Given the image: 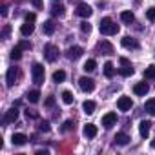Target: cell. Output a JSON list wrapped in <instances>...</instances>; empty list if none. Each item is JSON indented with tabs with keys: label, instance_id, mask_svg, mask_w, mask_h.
<instances>
[{
	"label": "cell",
	"instance_id": "cell-1",
	"mask_svg": "<svg viewBox=\"0 0 155 155\" xmlns=\"http://www.w3.org/2000/svg\"><path fill=\"white\" fill-rule=\"evenodd\" d=\"M99 29H101V33H102V35H117V33H119V26H117L111 18H108V17L101 20Z\"/></svg>",
	"mask_w": 155,
	"mask_h": 155
},
{
	"label": "cell",
	"instance_id": "cell-2",
	"mask_svg": "<svg viewBox=\"0 0 155 155\" xmlns=\"http://www.w3.org/2000/svg\"><path fill=\"white\" fill-rule=\"evenodd\" d=\"M31 77H33V82H35V84H42V82H44V77H46L44 66H42V64H33V68H31Z\"/></svg>",
	"mask_w": 155,
	"mask_h": 155
},
{
	"label": "cell",
	"instance_id": "cell-3",
	"mask_svg": "<svg viewBox=\"0 0 155 155\" xmlns=\"http://www.w3.org/2000/svg\"><path fill=\"white\" fill-rule=\"evenodd\" d=\"M44 57L48 62H55L58 58V48L55 44H46L44 46Z\"/></svg>",
	"mask_w": 155,
	"mask_h": 155
},
{
	"label": "cell",
	"instance_id": "cell-4",
	"mask_svg": "<svg viewBox=\"0 0 155 155\" xmlns=\"http://www.w3.org/2000/svg\"><path fill=\"white\" fill-rule=\"evenodd\" d=\"M79 86H81L82 91L90 93V91L95 90V81L93 79H88V77H82V79H79Z\"/></svg>",
	"mask_w": 155,
	"mask_h": 155
},
{
	"label": "cell",
	"instance_id": "cell-5",
	"mask_svg": "<svg viewBox=\"0 0 155 155\" xmlns=\"http://www.w3.org/2000/svg\"><path fill=\"white\" fill-rule=\"evenodd\" d=\"M17 77H18L17 68H9V69H8V73H6V84H8V88H13V86H15Z\"/></svg>",
	"mask_w": 155,
	"mask_h": 155
},
{
	"label": "cell",
	"instance_id": "cell-6",
	"mask_svg": "<svg viewBox=\"0 0 155 155\" xmlns=\"http://www.w3.org/2000/svg\"><path fill=\"white\" fill-rule=\"evenodd\" d=\"M17 119H18V110H17V106H13V108H9V110L6 111L4 122H6V124H11V122H15Z\"/></svg>",
	"mask_w": 155,
	"mask_h": 155
},
{
	"label": "cell",
	"instance_id": "cell-7",
	"mask_svg": "<svg viewBox=\"0 0 155 155\" xmlns=\"http://www.w3.org/2000/svg\"><path fill=\"white\" fill-rule=\"evenodd\" d=\"M131 106H133V102H131L130 97H120V99L117 101V108H119L120 111H128V110H131Z\"/></svg>",
	"mask_w": 155,
	"mask_h": 155
},
{
	"label": "cell",
	"instance_id": "cell-8",
	"mask_svg": "<svg viewBox=\"0 0 155 155\" xmlns=\"http://www.w3.org/2000/svg\"><path fill=\"white\" fill-rule=\"evenodd\" d=\"M79 17H82V18H90L91 17V13H93V9L88 6V4H81L79 8H77V11H75Z\"/></svg>",
	"mask_w": 155,
	"mask_h": 155
},
{
	"label": "cell",
	"instance_id": "cell-9",
	"mask_svg": "<svg viewBox=\"0 0 155 155\" xmlns=\"http://www.w3.org/2000/svg\"><path fill=\"white\" fill-rule=\"evenodd\" d=\"M97 49H99L102 55H111V53H113V46H111L108 40H101V42L97 44Z\"/></svg>",
	"mask_w": 155,
	"mask_h": 155
},
{
	"label": "cell",
	"instance_id": "cell-10",
	"mask_svg": "<svg viewBox=\"0 0 155 155\" xmlns=\"http://www.w3.org/2000/svg\"><path fill=\"white\" fill-rule=\"evenodd\" d=\"M115 122H117V113H113V111H110L102 117V126L104 128H111Z\"/></svg>",
	"mask_w": 155,
	"mask_h": 155
},
{
	"label": "cell",
	"instance_id": "cell-11",
	"mask_svg": "<svg viewBox=\"0 0 155 155\" xmlns=\"http://www.w3.org/2000/svg\"><path fill=\"white\" fill-rule=\"evenodd\" d=\"M82 48H79V46H73V48H69L68 49V58L69 60H77V58H81L82 57Z\"/></svg>",
	"mask_w": 155,
	"mask_h": 155
},
{
	"label": "cell",
	"instance_id": "cell-12",
	"mask_svg": "<svg viewBox=\"0 0 155 155\" xmlns=\"http://www.w3.org/2000/svg\"><path fill=\"white\" fill-rule=\"evenodd\" d=\"M150 128H151V122H150V120H142V122L139 124V133H140L142 139H148V135H150Z\"/></svg>",
	"mask_w": 155,
	"mask_h": 155
},
{
	"label": "cell",
	"instance_id": "cell-13",
	"mask_svg": "<svg viewBox=\"0 0 155 155\" xmlns=\"http://www.w3.org/2000/svg\"><path fill=\"white\" fill-rule=\"evenodd\" d=\"M120 42H122V46H124L126 49H139V42H137L135 38H131V37H124Z\"/></svg>",
	"mask_w": 155,
	"mask_h": 155
},
{
	"label": "cell",
	"instance_id": "cell-14",
	"mask_svg": "<svg viewBox=\"0 0 155 155\" xmlns=\"http://www.w3.org/2000/svg\"><path fill=\"white\" fill-rule=\"evenodd\" d=\"M11 142H13V146H24V144L28 142V137H26L24 133H13Z\"/></svg>",
	"mask_w": 155,
	"mask_h": 155
},
{
	"label": "cell",
	"instance_id": "cell-15",
	"mask_svg": "<svg viewBox=\"0 0 155 155\" xmlns=\"http://www.w3.org/2000/svg\"><path fill=\"white\" fill-rule=\"evenodd\" d=\"M95 135H97V126H95V124H86V126H84V137L93 139Z\"/></svg>",
	"mask_w": 155,
	"mask_h": 155
},
{
	"label": "cell",
	"instance_id": "cell-16",
	"mask_svg": "<svg viewBox=\"0 0 155 155\" xmlns=\"http://www.w3.org/2000/svg\"><path fill=\"white\" fill-rule=\"evenodd\" d=\"M148 84L146 82H139V84H135V88H133V91H135V95H146L148 93Z\"/></svg>",
	"mask_w": 155,
	"mask_h": 155
},
{
	"label": "cell",
	"instance_id": "cell-17",
	"mask_svg": "<svg viewBox=\"0 0 155 155\" xmlns=\"http://www.w3.org/2000/svg\"><path fill=\"white\" fill-rule=\"evenodd\" d=\"M33 31H35V26H33L31 22H26V24H22V28H20V33H22L24 37H29Z\"/></svg>",
	"mask_w": 155,
	"mask_h": 155
},
{
	"label": "cell",
	"instance_id": "cell-18",
	"mask_svg": "<svg viewBox=\"0 0 155 155\" xmlns=\"http://www.w3.org/2000/svg\"><path fill=\"white\" fill-rule=\"evenodd\" d=\"M130 142V137L126 135V133H117L115 135V144H119V146H126Z\"/></svg>",
	"mask_w": 155,
	"mask_h": 155
},
{
	"label": "cell",
	"instance_id": "cell-19",
	"mask_svg": "<svg viewBox=\"0 0 155 155\" xmlns=\"http://www.w3.org/2000/svg\"><path fill=\"white\" fill-rule=\"evenodd\" d=\"M28 101H29L31 104H37V102L40 101V91H38V90H31V91L28 93Z\"/></svg>",
	"mask_w": 155,
	"mask_h": 155
},
{
	"label": "cell",
	"instance_id": "cell-20",
	"mask_svg": "<svg viewBox=\"0 0 155 155\" xmlns=\"http://www.w3.org/2000/svg\"><path fill=\"white\" fill-rule=\"evenodd\" d=\"M133 68H131V64H122V68L119 69V73L122 75V77H130V75H133Z\"/></svg>",
	"mask_w": 155,
	"mask_h": 155
},
{
	"label": "cell",
	"instance_id": "cell-21",
	"mask_svg": "<svg viewBox=\"0 0 155 155\" xmlns=\"http://www.w3.org/2000/svg\"><path fill=\"white\" fill-rule=\"evenodd\" d=\"M82 110H84V113L91 115V113L95 111V102H93V101H84V104H82Z\"/></svg>",
	"mask_w": 155,
	"mask_h": 155
},
{
	"label": "cell",
	"instance_id": "cell-22",
	"mask_svg": "<svg viewBox=\"0 0 155 155\" xmlns=\"http://www.w3.org/2000/svg\"><path fill=\"white\" fill-rule=\"evenodd\" d=\"M51 15L53 17H64V6L62 4H55L51 8Z\"/></svg>",
	"mask_w": 155,
	"mask_h": 155
},
{
	"label": "cell",
	"instance_id": "cell-23",
	"mask_svg": "<svg viewBox=\"0 0 155 155\" xmlns=\"http://www.w3.org/2000/svg\"><path fill=\"white\" fill-rule=\"evenodd\" d=\"M120 18H122V22H126V24H131V22L135 20V15H133L131 11H122V13H120Z\"/></svg>",
	"mask_w": 155,
	"mask_h": 155
},
{
	"label": "cell",
	"instance_id": "cell-24",
	"mask_svg": "<svg viewBox=\"0 0 155 155\" xmlns=\"http://www.w3.org/2000/svg\"><path fill=\"white\" fill-rule=\"evenodd\" d=\"M144 110H146L150 115H153V117H155V99H150V101H146V104H144Z\"/></svg>",
	"mask_w": 155,
	"mask_h": 155
},
{
	"label": "cell",
	"instance_id": "cell-25",
	"mask_svg": "<svg viewBox=\"0 0 155 155\" xmlns=\"http://www.w3.org/2000/svg\"><path fill=\"white\" fill-rule=\"evenodd\" d=\"M104 75L108 77V79H111V77L115 75V68H113L111 62H106V64H104Z\"/></svg>",
	"mask_w": 155,
	"mask_h": 155
},
{
	"label": "cell",
	"instance_id": "cell-26",
	"mask_svg": "<svg viewBox=\"0 0 155 155\" xmlns=\"http://www.w3.org/2000/svg\"><path fill=\"white\" fill-rule=\"evenodd\" d=\"M42 29H44L46 35H53V31H55V24H53L51 20H46L44 26H42Z\"/></svg>",
	"mask_w": 155,
	"mask_h": 155
},
{
	"label": "cell",
	"instance_id": "cell-27",
	"mask_svg": "<svg viewBox=\"0 0 155 155\" xmlns=\"http://www.w3.org/2000/svg\"><path fill=\"white\" fill-rule=\"evenodd\" d=\"M11 60H20V57H22V48L20 46H17V48H13L11 49Z\"/></svg>",
	"mask_w": 155,
	"mask_h": 155
},
{
	"label": "cell",
	"instance_id": "cell-28",
	"mask_svg": "<svg viewBox=\"0 0 155 155\" xmlns=\"http://www.w3.org/2000/svg\"><path fill=\"white\" fill-rule=\"evenodd\" d=\"M53 81H55V82H64V81H66V73H64L62 69L55 71V73H53Z\"/></svg>",
	"mask_w": 155,
	"mask_h": 155
},
{
	"label": "cell",
	"instance_id": "cell-29",
	"mask_svg": "<svg viewBox=\"0 0 155 155\" xmlns=\"http://www.w3.org/2000/svg\"><path fill=\"white\" fill-rule=\"evenodd\" d=\"M95 68H97V62H95L93 58H90V60L84 62V68H82V69H84V71H93Z\"/></svg>",
	"mask_w": 155,
	"mask_h": 155
},
{
	"label": "cell",
	"instance_id": "cell-30",
	"mask_svg": "<svg viewBox=\"0 0 155 155\" xmlns=\"http://www.w3.org/2000/svg\"><path fill=\"white\" fill-rule=\"evenodd\" d=\"M144 77H146V79H155V66L153 64L144 69Z\"/></svg>",
	"mask_w": 155,
	"mask_h": 155
},
{
	"label": "cell",
	"instance_id": "cell-31",
	"mask_svg": "<svg viewBox=\"0 0 155 155\" xmlns=\"http://www.w3.org/2000/svg\"><path fill=\"white\" fill-rule=\"evenodd\" d=\"M62 101H64V104H71L73 102V95L69 91H64L62 93Z\"/></svg>",
	"mask_w": 155,
	"mask_h": 155
},
{
	"label": "cell",
	"instance_id": "cell-32",
	"mask_svg": "<svg viewBox=\"0 0 155 155\" xmlns=\"http://www.w3.org/2000/svg\"><path fill=\"white\" fill-rule=\"evenodd\" d=\"M81 31H82V33H86V35H90V33H91V24L82 22V24H81Z\"/></svg>",
	"mask_w": 155,
	"mask_h": 155
},
{
	"label": "cell",
	"instance_id": "cell-33",
	"mask_svg": "<svg viewBox=\"0 0 155 155\" xmlns=\"http://www.w3.org/2000/svg\"><path fill=\"white\" fill-rule=\"evenodd\" d=\"M146 18L148 20H155V8H150V9H146Z\"/></svg>",
	"mask_w": 155,
	"mask_h": 155
},
{
	"label": "cell",
	"instance_id": "cell-34",
	"mask_svg": "<svg viewBox=\"0 0 155 155\" xmlns=\"http://www.w3.org/2000/svg\"><path fill=\"white\" fill-rule=\"evenodd\" d=\"M9 33H11V26H4V29H2V38H8L9 37Z\"/></svg>",
	"mask_w": 155,
	"mask_h": 155
},
{
	"label": "cell",
	"instance_id": "cell-35",
	"mask_svg": "<svg viewBox=\"0 0 155 155\" xmlns=\"http://www.w3.org/2000/svg\"><path fill=\"white\" fill-rule=\"evenodd\" d=\"M26 115H28L29 119H38V113H37L35 110H26Z\"/></svg>",
	"mask_w": 155,
	"mask_h": 155
},
{
	"label": "cell",
	"instance_id": "cell-36",
	"mask_svg": "<svg viewBox=\"0 0 155 155\" xmlns=\"http://www.w3.org/2000/svg\"><path fill=\"white\" fill-rule=\"evenodd\" d=\"M38 130H40V131H49V122H48V120H44V122H40V126H38Z\"/></svg>",
	"mask_w": 155,
	"mask_h": 155
},
{
	"label": "cell",
	"instance_id": "cell-37",
	"mask_svg": "<svg viewBox=\"0 0 155 155\" xmlns=\"http://www.w3.org/2000/svg\"><path fill=\"white\" fill-rule=\"evenodd\" d=\"M71 128H73V120H66L64 126H62V131H69Z\"/></svg>",
	"mask_w": 155,
	"mask_h": 155
},
{
	"label": "cell",
	"instance_id": "cell-38",
	"mask_svg": "<svg viewBox=\"0 0 155 155\" xmlns=\"http://www.w3.org/2000/svg\"><path fill=\"white\" fill-rule=\"evenodd\" d=\"M35 20H37V15H35V13H28V15H26V22H31V24H33Z\"/></svg>",
	"mask_w": 155,
	"mask_h": 155
},
{
	"label": "cell",
	"instance_id": "cell-39",
	"mask_svg": "<svg viewBox=\"0 0 155 155\" xmlns=\"http://www.w3.org/2000/svg\"><path fill=\"white\" fill-rule=\"evenodd\" d=\"M18 46H20L22 49H31V48H33V46H31V42H28V40H22Z\"/></svg>",
	"mask_w": 155,
	"mask_h": 155
},
{
	"label": "cell",
	"instance_id": "cell-40",
	"mask_svg": "<svg viewBox=\"0 0 155 155\" xmlns=\"http://www.w3.org/2000/svg\"><path fill=\"white\" fill-rule=\"evenodd\" d=\"M31 4H33L35 8H38V9H42V8H44V4H42V0H31Z\"/></svg>",
	"mask_w": 155,
	"mask_h": 155
},
{
	"label": "cell",
	"instance_id": "cell-41",
	"mask_svg": "<svg viewBox=\"0 0 155 155\" xmlns=\"http://www.w3.org/2000/svg\"><path fill=\"white\" fill-rule=\"evenodd\" d=\"M53 104H55V99H53V97H48V99H46V106H48V108H51Z\"/></svg>",
	"mask_w": 155,
	"mask_h": 155
},
{
	"label": "cell",
	"instance_id": "cell-42",
	"mask_svg": "<svg viewBox=\"0 0 155 155\" xmlns=\"http://www.w3.org/2000/svg\"><path fill=\"white\" fill-rule=\"evenodd\" d=\"M0 13H2V17L8 15V6H6V4H2V9H0Z\"/></svg>",
	"mask_w": 155,
	"mask_h": 155
},
{
	"label": "cell",
	"instance_id": "cell-43",
	"mask_svg": "<svg viewBox=\"0 0 155 155\" xmlns=\"http://www.w3.org/2000/svg\"><path fill=\"white\" fill-rule=\"evenodd\" d=\"M48 153H49L48 150H38V151H37V155H48Z\"/></svg>",
	"mask_w": 155,
	"mask_h": 155
},
{
	"label": "cell",
	"instance_id": "cell-44",
	"mask_svg": "<svg viewBox=\"0 0 155 155\" xmlns=\"http://www.w3.org/2000/svg\"><path fill=\"white\" fill-rule=\"evenodd\" d=\"M151 148H155V140H153V142H151Z\"/></svg>",
	"mask_w": 155,
	"mask_h": 155
},
{
	"label": "cell",
	"instance_id": "cell-45",
	"mask_svg": "<svg viewBox=\"0 0 155 155\" xmlns=\"http://www.w3.org/2000/svg\"><path fill=\"white\" fill-rule=\"evenodd\" d=\"M55 2H57V0H55Z\"/></svg>",
	"mask_w": 155,
	"mask_h": 155
}]
</instances>
